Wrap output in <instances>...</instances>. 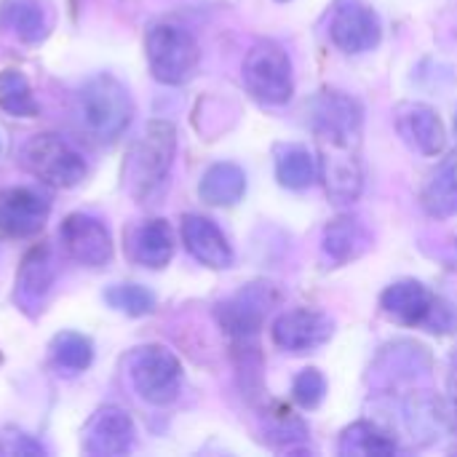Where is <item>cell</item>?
I'll return each mask as SVG.
<instances>
[{"mask_svg":"<svg viewBox=\"0 0 457 457\" xmlns=\"http://www.w3.org/2000/svg\"><path fill=\"white\" fill-rule=\"evenodd\" d=\"M319 150V177L335 206H351L364 190L361 131L313 129Z\"/></svg>","mask_w":457,"mask_h":457,"instance_id":"cell-1","label":"cell"},{"mask_svg":"<svg viewBox=\"0 0 457 457\" xmlns=\"http://www.w3.org/2000/svg\"><path fill=\"white\" fill-rule=\"evenodd\" d=\"M177 153V129L169 120H150L126 153L123 187L137 201H150L166 182Z\"/></svg>","mask_w":457,"mask_h":457,"instance_id":"cell-2","label":"cell"},{"mask_svg":"<svg viewBox=\"0 0 457 457\" xmlns=\"http://www.w3.org/2000/svg\"><path fill=\"white\" fill-rule=\"evenodd\" d=\"M78 110L91 137H96L99 142H115L131 123L134 102L129 96V88L118 78L99 72L80 86Z\"/></svg>","mask_w":457,"mask_h":457,"instance_id":"cell-3","label":"cell"},{"mask_svg":"<svg viewBox=\"0 0 457 457\" xmlns=\"http://www.w3.org/2000/svg\"><path fill=\"white\" fill-rule=\"evenodd\" d=\"M281 303V292L268 281H252L236 295L217 303L214 316L238 351H257V335L270 311Z\"/></svg>","mask_w":457,"mask_h":457,"instance_id":"cell-4","label":"cell"},{"mask_svg":"<svg viewBox=\"0 0 457 457\" xmlns=\"http://www.w3.org/2000/svg\"><path fill=\"white\" fill-rule=\"evenodd\" d=\"M145 54L150 72L158 83L166 86H182L187 83L201 62L198 40L179 24L158 21L147 29L145 37Z\"/></svg>","mask_w":457,"mask_h":457,"instance_id":"cell-5","label":"cell"},{"mask_svg":"<svg viewBox=\"0 0 457 457\" xmlns=\"http://www.w3.org/2000/svg\"><path fill=\"white\" fill-rule=\"evenodd\" d=\"M126 375L142 402L169 407L182 391V364L163 345H139L126 359Z\"/></svg>","mask_w":457,"mask_h":457,"instance_id":"cell-6","label":"cell"},{"mask_svg":"<svg viewBox=\"0 0 457 457\" xmlns=\"http://www.w3.org/2000/svg\"><path fill=\"white\" fill-rule=\"evenodd\" d=\"M19 163L54 187H78L88 174L83 155L56 134L29 137L19 150Z\"/></svg>","mask_w":457,"mask_h":457,"instance_id":"cell-7","label":"cell"},{"mask_svg":"<svg viewBox=\"0 0 457 457\" xmlns=\"http://www.w3.org/2000/svg\"><path fill=\"white\" fill-rule=\"evenodd\" d=\"M244 83L265 104H287L295 94L292 59L276 40H260L244 59Z\"/></svg>","mask_w":457,"mask_h":457,"instance_id":"cell-8","label":"cell"},{"mask_svg":"<svg viewBox=\"0 0 457 457\" xmlns=\"http://www.w3.org/2000/svg\"><path fill=\"white\" fill-rule=\"evenodd\" d=\"M329 37L343 54H367L378 48L383 24L364 0H335L329 16Z\"/></svg>","mask_w":457,"mask_h":457,"instance_id":"cell-9","label":"cell"},{"mask_svg":"<svg viewBox=\"0 0 457 457\" xmlns=\"http://www.w3.org/2000/svg\"><path fill=\"white\" fill-rule=\"evenodd\" d=\"M137 445L131 415L115 404L99 407L83 428V453L91 457H123Z\"/></svg>","mask_w":457,"mask_h":457,"instance_id":"cell-10","label":"cell"},{"mask_svg":"<svg viewBox=\"0 0 457 457\" xmlns=\"http://www.w3.org/2000/svg\"><path fill=\"white\" fill-rule=\"evenodd\" d=\"M273 343L287 353H313L316 348L327 345L335 335V321L313 308H295L284 311L273 321Z\"/></svg>","mask_w":457,"mask_h":457,"instance_id":"cell-11","label":"cell"},{"mask_svg":"<svg viewBox=\"0 0 457 457\" xmlns=\"http://www.w3.org/2000/svg\"><path fill=\"white\" fill-rule=\"evenodd\" d=\"M62 246L70 260L86 268H102L112 260V236L102 220L75 212L59 228Z\"/></svg>","mask_w":457,"mask_h":457,"instance_id":"cell-12","label":"cell"},{"mask_svg":"<svg viewBox=\"0 0 457 457\" xmlns=\"http://www.w3.org/2000/svg\"><path fill=\"white\" fill-rule=\"evenodd\" d=\"M394 123L407 147L426 158H436L447 147V129L439 112L423 102H402L394 110Z\"/></svg>","mask_w":457,"mask_h":457,"instance_id":"cell-13","label":"cell"},{"mask_svg":"<svg viewBox=\"0 0 457 457\" xmlns=\"http://www.w3.org/2000/svg\"><path fill=\"white\" fill-rule=\"evenodd\" d=\"M51 201L32 187L0 190V236L29 238L43 230Z\"/></svg>","mask_w":457,"mask_h":457,"instance_id":"cell-14","label":"cell"},{"mask_svg":"<svg viewBox=\"0 0 457 457\" xmlns=\"http://www.w3.org/2000/svg\"><path fill=\"white\" fill-rule=\"evenodd\" d=\"M54 281H56V260H54L51 249H46V246L29 249L16 273L13 300H16L19 311H24L27 316H37L43 311V303H46Z\"/></svg>","mask_w":457,"mask_h":457,"instance_id":"cell-15","label":"cell"},{"mask_svg":"<svg viewBox=\"0 0 457 457\" xmlns=\"http://www.w3.org/2000/svg\"><path fill=\"white\" fill-rule=\"evenodd\" d=\"M402 418L418 445H434L453 428V407L428 391L410 394L402 404Z\"/></svg>","mask_w":457,"mask_h":457,"instance_id":"cell-16","label":"cell"},{"mask_svg":"<svg viewBox=\"0 0 457 457\" xmlns=\"http://www.w3.org/2000/svg\"><path fill=\"white\" fill-rule=\"evenodd\" d=\"M434 305H436V295L415 278L394 281L380 295V311L391 321H396L402 327H412V329L415 327L426 329V321H428Z\"/></svg>","mask_w":457,"mask_h":457,"instance_id":"cell-17","label":"cell"},{"mask_svg":"<svg viewBox=\"0 0 457 457\" xmlns=\"http://www.w3.org/2000/svg\"><path fill=\"white\" fill-rule=\"evenodd\" d=\"M182 244L185 249L206 268L225 270L233 265V249L225 238V233L201 214H185L182 217Z\"/></svg>","mask_w":457,"mask_h":457,"instance_id":"cell-18","label":"cell"},{"mask_svg":"<svg viewBox=\"0 0 457 457\" xmlns=\"http://www.w3.org/2000/svg\"><path fill=\"white\" fill-rule=\"evenodd\" d=\"M372 249V233L359 217L340 214L324 228L321 236V252L327 262L332 265H348L359 257H364Z\"/></svg>","mask_w":457,"mask_h":457,"instance_id":"cell-19","label":"cell"},{"mask_svg":"<svg viewBox=\"0 0 457 457\" xmlns=\"http://www.w3.org/2000/svg\"><path fill=\"white\" fill-rule=\"evenodd\" d=\"M0 29L19 43H40L51 32V13L43 0H0Z\"/></svg>","mask_w":457,"mask_h":457,"instance_id":"cell-20","label":"cell"},{"mask_svg":"<svg viewBox=\"0 0 457 457\" xmlns=\"http://www.w3.org/2000/svg\"><path fill=\"white\" fill-rule=\"evenodd\" d=\"M129 254L142 268H166L174 254V233L166 220H147L134 228L129 238Z\"/></svg>","mask_w":457,"mask_h":457,"instance_id":"cell-21","label":"cell"},{"mask_svg":"<svg viewBox=\"0 0 457 457\" xmlns=\"http://www.w3.org/2000/svg\"><path fill=\"white\" fill-rule=\"evenodd\" d=\"M431 370V356L423 345L410 340H396L383 348L375 361V375H380L388 386L399 380H412Z\"/></svg>","mask_w":457,"mask_h":457,"instance_id":"cell-22","label":"cell"},{"mask_svg":"<svg viewBox=\"0 0 457 457\" xmlns=\"http://www.w3.org/2000/svg\"><path fill=\"white\" fill-rule=\"evenodd\" d=\"M273 166H276V179L287 190H308L319 179V158L297 142H284L276 145L273 150Z\"/></svg>","mask_w":457,"mask_h":457,"instance_id":"cell-23","label":"cell"},{"mask_svg":"<svg viewBox=\"0 0 457 457\" xmlns=\"http://www.w3.org/2000/svg\"><path fill=\"white\" fill-rule=\"evenodd\" d=\"M420 206L434 220H447L457 214V150H453L431 174L420 193Z\"/></svg>","mask_w":457,"mask_h":457,"instance_id":"cell-24","label":"cell"},{"mask_svg":"<svg viewBox=\"0 0 457 457\" xmlns=\"http://www.w3.org/2000/svg\"><path fill=\"white\" fill-rule=\"evenodd\" d=\"M246 193V174L241 166L230 161H220L209 166L201 177L198 195L209 206H236Z\"/></svg>","mask_w":457,"mask_h":457,"instance_id":"cell-25","label":"cell"},{"mask_svg":"<svg viewBox=\"0 0 457 457\" xmlns=\"http://www.w3.org/2000/svg\"><path fill=\"white\" fill-rule=\"evenodd\" d=\"M396 450H399L396 439L370 420L351 423L340 434V445H337V453L345 457H391L396 455Z\"/></svg>","mask_w":457,"mask_h":457,"instance_id":"cell-26","label":"cell"},{"mask_svg":"<svg viewBox=\"0 0 457 457\" xmlns=\"http://www.w3.org/2000/svg\"><path fill=\"white\" fill-rule=\"evenodd\" d=\"M0 107L3 112L13 118H35L37 102L32 94L29 80L19 70H3L0 72Z\"/></svg>","mask_w":457,"mask_h":457,"instance_id":"cell-27","label":"cell"},{"mask_svg":"<svg viewBox=\"0 0 457 457\" xmlns=\"http://www.w3.org/2000/svg\"><path fill=\"white\" fill-rule=\"evenodd\" d=\"M48 351H51V361H54L59 370L70 372V375L88 370V364H91V359H94V345H91V340L83 337V335H78V332H59V335L51 340V348H48Z\"/></svg>","mask_w":457,"mask_h":457,"instance_id":"cell-28","label":"cell"},{"mask_svg":"<svg viewBox=\"0 0 457 457\" xmlns=\"http://www.w3.org/2000/svg\"><path fill=\"white\" fill-rule=\"evenodd\" d=\"M104 303L118 311V313H126V316H147L155 311V295L139 284H115L104 292Z\"/></svg>","mask_w":457,"mask_h":457,"instance_id":"cell-29","label":"cell"},{"mask_svg":"<svg viewBox=\"0 0 457 457\" xmlns=\"http://www.w3.org/2000/svg\"><path fill=\"white\" fill-rule=\"evenodd\" d=\"M265 434L281 445H292V442H303L308 439V426L284 404H273L270 410H265Z\"/></svg>","mask_w":457,"mask_h":457,"instance_id":"cell-30","label":"cell"},{"mask_svg":"<svg viewBox=\"0 0 457 457\" xmlns=\"http://www.w3.org/2000/svg\"><path fill=\"white\" fill-rule=\"evenodd\" d=\"M292 399L303 410H319L327 399V378L316 367L303 370L292 383Z\"/></svg>","mask_w":457,"mask_h":457,"instance_id":"cell-31","label":"cell"},{"mask_svg":"<svg viewBox=\"0 0 457 457\" xmlns=\"http://www.w3.org/2000/svg\"><path fill=\"white\" fill-rule=\"evenodd\" d=\"M0 457H46V447L19 428L0 431Z\"/></svg>","mask_w":457,"mask_h":457,"instance_id":"cell-32","label":"cell"},{"mask_svg":"<svg viewBox=\"0 0 457 457\" xmlns=\"http://www.w3.org/2000/svg\"><path fill=\"white\" fill-rule=\"evenodd\" d=\"M447 396H450L453 415H457V353L450 359V372H447Z\"/></svg>","mask_w":457,"mask_h":457,"instance_id":"cell-33","label":"cell"},{"mask_svg":"<svg viewBox=\"0 0 457 457\" xmlns=\"http://www.w3.org/2000/svg\"><path fill=\"white\" fill-rule=\"evenodd\" d=\"M450 265H453V268L457 270V241H455V246H453V257H450Z\"/></svg>","mask_w":457,"mask_h":457,"instance_id":"cell-34","label":"cell"},{"mask_svg":"<svg viewBox=\"0 0 457 457\" xmlns=\"http://www.w3.org/2000/svg\"><path fill=\"white\" fill-rule=\"evenodd\" d=\"M455 131H457V112H455Z\"/></svg>","mask_w":457,"mask_h":457,"instance_id":"cell-35","label":"cell"},{"mask_svg":"<svg viewBox=\"0 0 457 457\" xmlns=\"http://www.w3.org/2000/svg\"><path fill=\"white\" fill-rule=\"evenodd\" d=\"M278 3H289V0H278Z\"/></svg>","mask_w":457,"mask_h":457,"instance_id":"cell-36","label":"cell"},{"mask_svg":"<svg viewBox=\"0 0 457 457\" xmlns=\"http://www.w3.org/2000/svg\"><path fill=\"white\" fill-rule=\"evenodd\" d=\"M0 150H3V142H0Z\"/></svg>","mask_w":457,"mask_h":457,"instance_id":"cell-37","label":"cell"}]
</instances>
